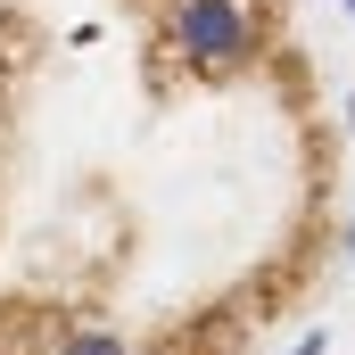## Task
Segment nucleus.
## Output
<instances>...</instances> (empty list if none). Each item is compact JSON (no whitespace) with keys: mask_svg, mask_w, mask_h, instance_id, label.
<instances>
[]
</instances>
